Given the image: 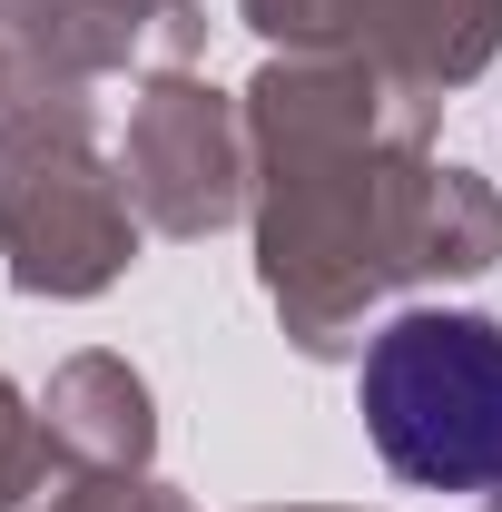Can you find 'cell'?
Here are the masks:
<instances>
[{
	"instance_id": "cell-1",
	"label": "cell",
	"mask_w": 502,
	"mask_h": 512,
	"mask_svg": "<svg viewBox=\"0 0 502 512\" xmlns=\"http://www.w3.org/2000/svg\"><path fill=\"white\" fill-rule=\"evenodd\" d=\"M237 99L256 148V286L296 355H365V306L493 276L502 197L463 158H434L443 99L335 50H266Z\"/></svg>"
},
{
	"instance_id": "cell-2",
	"label": "cell",
	"mask_w": 502,
	"mask_h": 512,
	"mask_svg": "<svg viewBox=\"0 0 502 512\" xmlns=\"http://www.w3.org/2000/svg\"><path fill=\"white\" fill-rule=\"evenodd\" d=\"M355 414L394 483L502 503V325L473 306H404L355 355Z\"/></svg>"
},
{
	"instance_id": "cell-3",
	"label": "cell",
	"mask_w": 502,
	"mask_h": 512,
	"mask_svg": "<svg viewBox=\"0 0 502 512\" xmlns=\"http://www.w3.org/2000/svg\"><path fill=\"white\" fill-rule=\"evenodd\" d=\"M138 207L119 158H99V109L79 89H20L0 109V256L20 296H109L138 266Z\"/></svg>"
},
{
	"instance_id": "cell-4",
	"label": "cell",
	"mask_w": 502,
	"mask_h": 512,
	"mask_svg": "<svg viewBox=\"0 0 502 512\" xmlns=\"http://www.w3.org/2000/svg\"><path fill=\"white\" fill-rule=\"evenodd\" d=\"M119 188L148 237H227L256 207V148H247V99L197 79V69H148V89L128 99L119 138Z\"/></svg>"
},
{
	"instance_id": "cell-5",
	"label": "cell",
	"mask_w": 502,
	"mask_h": 512,
	"mask_svg": "<svg viewBox=\"0 0 502 512\" xmlns=\"http://www.w3.org/2000/svg\"><path fill=\"white\" fill-rule=\"evenodd\" d=\"M237 20L266 50H335L424 99H453L502 60V0H237Z\"/></svg>"
},
{
	"instance_id": "cell-6",
	"label": "cell",
	"mask_w": 502,
	"mask_h": 512,
	"mask_svg": "<svg viewBox=\"0 0 502 512\" xmlns=\"http://www.w3.org/2000/svg\"><path fill=\"white\" fill-rule=\"evenodd\" d=\"M40 424H50L69 473H148V453H158V394H148V375L128 355L89 345V355H69L50 375Z\"/></svg>"
},
{
	"instance_id": "cell-7",
	"label": "cell",
	"mask_w": 502,
	"mask_h": 512,
	"mask_svg": "<svg viewBox=\"0 0 502 512\" xmlns=\"http://www.w3.org/2000/svg\"><path fill=\"white\" fill-rule=\"evenodd\" d=\"M0 40H10L20 89H89V79L128 69V50L79 0H0Z\"/></svg>"
},
{
	"instance_id": "cell-8",
	"label": "cell",
	"mask_w": 502,
	"mask_h": 512,
	"mask_svg": "<svg viewBox=\"0 0 502 512\" xmlns=\"http://www.w3.org/2000/svg\"><path fill=\"white\" fill-rule=\"evenodd\" d=\"M69 483H79V473L60 463L50 424H40V404L0 375V512H50Z\"/></svg>"
},
{
	"instance_id": "cell-9",
	"label": "cell",
	"mask_w": 502,
	"mask_h": 512,
	"mask_svg": "<svg viewBox=\"0 0 502 512\" xmlns=\"http://www.w3.org/2000/svg\"><path fill=\"white\" fill-rule=\"evenodd\" d=\"M79 10L128 50V69H188L207 50V0H79Z\"/></svg>"
},
{
	"instance_id": "cell-10",
	"label": "cell",
	"mask_w": 502,
	"mask_h": 512,
	"mask_svg": "<svg viewBox=\"0 0 502 512\" xmlns=\"http://www.w3.org/2000/svg\"><path fill=\"white\" fill-rule=\"evenodd\" d=\"M50 512H188V493L158 473H79Z\"/></svg>"
},
{
	"instance_id": "cell-11",
	"label": "cell",
	"mask_w": 502,
	"mask_h": 512,
	"mask_svg": "<svg viewBox=\"0 0 502 512\" xmlns=\"http://www.w3.org/2000/svg\"><path fill=\"white\" fill-rule=\"evenodd\" d=\"M20 99V69H10V40H0V109Z\"/></svg>"
},
{
	"instance_id": "cell-12",
	"label": "cell",
	"mask_w": 502,
	"mask_h": 512,
	"mask_svg": "<svg viewBox=\"0 0 502 512\" xmlns=\"http://www.w3.org/2000/svg\"><path fill=\"white\" fill-rule=\"evenodd\" d=\"M276 512H335V503H276Z\"/></svg>"
},
{
	"instance_id": "cell-13",
	"label": "cell",
	"mask_w": 502,
	"mask_h": 512,
	"mask_svg": "<svg viewBox=\"0 0 502 512\" xmlns=\"http://www.w3.org/2000/svg\"><path fill=\"white\" fill-rule=\"evenodd\" d=\"M483 512H502V503H483Z\"/></svg>"
}]
</instances>
